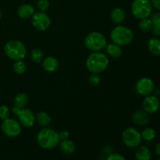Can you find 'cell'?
<instances>
[{
    "mask_svg": "<svg viewBox=\"0 0 160 160\" xmlns=\"http://www.w3.org/2000/svg\"><path fill=\"white\" fill-rule=\"evenodd\" d=\"M105 49H106L108 56L112 58H115V59L116 58L120 57L122 53H123V50H122L121 46L113 43V42H112L110 44H107Z\"/></svg>",
    "mask_w": 160,
    "mask_h": 160,
    "instance_id": "ac0fdd59",
    "label": "cell"
},
{
    "mask_svg": "<svg viewBox=\"0 0 160 160\" xmlns=\"http://www.w3.org/2000/svg\"><path fill=\"white\" fill-rule=\"evenodd\" d=\"M31 23L38 31H45L51 24V20L45 12H36L31 17Z\"/></svg>",
    "mask_w": 160,
    "mask_h": 160,
    "instance_id": "30bf717a",
    "label": "cell"
},
{
    "mask_svg": "<svg viewBox=\"0 0 160 160\" xmlns=\"http://www.w3.org/2000/svg\"><path fill=\"white\" fill-rule=\"evenodd\" d=\"M158 160H160V158H159V159H158Z\"/></svg>",
    "mask_w": 160,
    "mask_h": 160,
    "instance_id": "8d00e7d4",
    "label": "cell"
},
{
    "mask_svg": "<svg viewBox=\"0 0 160 160\" xmlns=\"http://www.w3.org/2000/svg\"><path fill=\"white\" fill-rule=\"evenodd\" d=\"M151 20L152 23V32L153 35L158 37L160 36V12H155L151 14Z\"/></svg>",
    "mask_w": 160,
    "mask_h": 160,
    "instance_id": "44dd1931",
    "label": "cell"
},
{
    "mask_svg": "<svg viewBox=\"0 0 160 160\" xmlns=\"http://www.w3.org/2000/svg\"><path fill=\"white\" fill-rule=\"evenodd\" d=\"M34 12L35 11H34V6L31 4H28V3L20 5L17 11V16L20 19H23V20L31 18Z\"/></svg>",
    "mask_w": 160,
    "mask_h": 160,
    "instance_id": "9a60e30c",
    "label": "cell"
},
{
    "mask_svg": "<svg viewBox=\"0 0 160 160\" xmlns=\"http://www.w3.org/2000/svg\"><path fill=\"white\" fill-rule=\"evenodd\" d=\"M12 69H13V71L15 72L17 74L22 75L26 72L27 67L26 64H25L23 61L18 60L15 61L13 66H12Z\"/></svg>",
    "mask_w": 160,
    "mask_h": 160,
    "instance_id": "4316f807",
    "label": "cell"
},
{
    "mask_svg": "<svg viewBox=\"0 0 160 160\" xmlns=\"http://www.w3.org/2000/svg\"><path fill=\"white\" fill-rule=\"evenodd\" d=\"M1 17H2V11L1 9H0V19H1Z\"/></svg>",
    "mask_w": 160,
    "mask_h": 160,
    "instance_id": "e575fe53",
    "label": "cell"
},
{
    "mask_svg": "<svg viewBox=\"0 0 160 160\" xmlns=\"http://www.w3.org/2000/svg\"><path fill=\"white\" fill-rule=\"evenodd\" d=\"M152 11V6L150 0H134L131 5V12L136 19L148 18Z\"/></svg>",
    "mask_w": 160,
    "mask_h": 160,
    "instance_id": "8992f818",
    "label": "cell"
},
{
    "mask_svg": "<svg viewBox=\"0 0 160 160\" xmlns=\"http://www.w3.org/2000/svg\"><path fill=\"white\" fill-rule=\"evenodd\" d=\"M141 135L143 140L146 142H151L156 138V132L153 128H146L141 132Z\"/></svg>",
    "mask_w": 160,
    "mask_h": 160,
    "instance_id": "cb8c5ba5",
    "label": "cell"
},
{
    "mask_svg": "<svg viewBox=\"0 0 160 160\" xmlns=\"http://www.w3.org/2000/svg\"><path fill=\"white\" fill-rule=\"evenodd\" d=\"M59 136L60 141L66 140V139H69V138H70V133L66 130H63V131H61L60 132H59Z\"/></svg>",
    "mask_w": 160,
    "mask_h": 160,
    "instance_id": "1f68e13d",
    "label": "cell"
},
{
    "mask_svg": "<svg viewBox=\"0 0 160 160\" xmlns=\"http://www.w3.org/2000/svg\"><path fill=\"white\" fill-rule=\"evenodd\" d=\"M106 160H127L126 158L119 153H111L108 156Z\"/></svg>",
    "mask_w": 160,
    "mask_h": 160,
    "instance_id": "4dcf8cb0",
    "label": "cell"
},
{
    "mask_svg": "<svg viewBox=\"0 0 160 160\" xmlns=\"http://www.w3.org/2000/svg\"><path fill=\"white\" fill-rule=\"evenodd\" d=\"M125 17H126V14L121 8L116 7L111 11L110 18L112 21L116 24L119 25L123 23V20H125Z\"/></svg>",
    "mask_w": 160,
    "mask_h": 160,
    "instance_id": "e0dca14e",
    "label": "cell"
},
{
    "mask_svg": "<svg viewBox=\"0 0 160 160\" xmlns=\"http://www.w3.org/2000/svg\"><path fill=\"white\" fill-rule=\"evenodd\" d=\"M9 115H10V110L8 106H5V105L0 106V120H6V119L9 118Z\"/></svg>",
    "mask_w": 160,
    "mask_h": 160,
    "instance_id": "83f0119b",
    "label": "cell"
},
{
    "mask_svg": "<svg viewBox=\"0 0 160 160\" xmlns=\"http://www.w3.org/2000/svg\"><path fill=\"white\" fill-rule=\"evenodd\" d=\"M50 6L48 0H38L37 2V7L41 12H46Z\"/></svg>",
    "mask_w": 160,
    "mask_h": 160,
    "instance_id": "f1b7e54d",
    "label": "cell"
},
{
    "mask_svg": "<svg viewBox=\"0 0 160 160\" xmlns=\"http://www.w3.org/2000/svg\"><path fill=\"white\" fill-rule=\"evenodd\" d=\"M148 48L152 55L160 56V38L155 37L150 39L148 43Z\"/></svg>",
    "mask_w": 160,
    "mask_h": 160,
    "instance_id": "7402d4cb",
    "label": "cell"
},
{
    "mask_svg": "<svg viewBox=\"0 0 160 160\" xmlns=\"http://www.w3.org/2000/svg\"><path fill=\"white\" fill-rule=\"evenodd\" d=\"M155 152H156V153L158 156H160V142L156 145V147H155Z\"/></svg>",
    "mask_w": 160,
    "mask_h": 160,
    "instance_id": "836d02e7",
    "label": "cell"
},
{
    "mask_svg": "<svg viewBox=\"0 0 160 160\" xmlns=\"http://www.w3.org/2000/svg\"><path fill=\"white\" fill-rule=\"evenodd\" d=\"M143 110L148 114H153L158 112L160 108V100L156 95H149L145 96L142 102Z\"/></svg>",
    "mask_w": 160,
    "mask_h": 160,
    "instance_id": "7c38bea8",
    "label": "cell"
},
{
    "mask_svg": "<svg viewBox=\"0 0 160 160\" xmlns=\"http://www.w3.org/2000/svg\"><path fill=\"white\" fill-rule=\"evenodd\" d=\"M139 28L143 32H149L152 31V20L150 18H145L140 20L139 22Z\"/></svg>",
    "mask_w": 160,
    "mask_h": 160,
    "instance_id": "d4e9b609",
    "label": "cell"
},
{
    "mask_svg": "<svg viewBox=\"0 0 160 160\" xmlns=\"http://www.w3.org/2000/svg\"><path fill=\"white\" fill-rule=\"evenodd\" d=\"M37 142L41 148L46 150L52 149L59 145V133L49 128H43L37 135Z\"/></svg>",
    "mask_w": 160,
    "mask_h": 160,
    "instance_id": "7a4b0ae2",
    "label": "cell"
},
{
    "mask_svg": "<svg viewBox=\"0 0 160 160\" xmlns=\"http://www.w3.org/2000/svg\"><path fill=\"white\" fill-rule=\"evenodd\" d=\"M84 46L92 52H101L105 49L107 41L104 34L98 31H92L86 35L84 40Z\"/></svg>",
    "mask_w": 160,
    "mask_h": 160,
    "instance_id": "5b68a950",
    "label": "cell"
},
{
    "mask_svg": "<svg viewBox=\"0 0 160 160\" xmlns=\"http://www.w3.org/2000/svg\"><path fill=\"white\" fill-rule=\"evenodd\" d=\"M31 58L35 63H41L44 59V54L39 48H34L31 52Z\"/></svg>",
    "mask_w": 160,
    "mask_h": 160,
    "instance_id": "484cf974",
    "label": "cell"
},
{
    "mask_svg": "<svg viewBox=\"0 0 160 160\" xmlns=\"http://www.w3.org/2000/svg\"><path fill=\"white\" fill-rule=\"evenodd\" d=\"M28 102V97L25 93H19L14 98V106L18 108H24Z\"/></svg>",
    "mask_w": 160,
    "mask_h": 160,
    "instance_id": "603a6c76",
    "label": "cell"
},
{
    "mask_svg": "<svg viewBox=\"0 0 160 160\" xmlns=\"http://www.w3.org/2000/svg\"><path fill=\"white\" fill-rule=\"evenodd\" d=\"M155 88V84L152 80L149 78H142L137 81L135 84V90L138 94L142 96L152 95Z\"/></svg>",
    "mask_w": 160,
    "mask_h": 160,
    "instance_id": "8fae6325",
    "label": "cell"
},
{
    "mask_svg": "<svg viewBox=\"0 0 160 160\" xmlns=\"http://www.w3.org/2000/svg\"><path fill=\"white\" fill-rule=\"evenodd\" d=\"M131 120L135 125L139 127L145 126L149 122V116L145 110H136L131 115Z\"/></svg>",
    "mask_w": 160,
    "mask_h": 160,
    "instance_id": "4fadbf2b",
    "label": "cell"
},
{
    "mask_svg": "<svg viewBox=\"0 0 160 160\" xmlns=\"http://www.w3.org/2000/svg\"><path fill=\"white\" fill-rule=\"evenodd\" d=\"M109 58L101 52H92L87 58L86 67L91 73H102L109 67Z\"/></svg>",
    "mask_w": 160,
    "mask_h": 160,
    "instance_id": "6da1fadb",
    "label": "cell"
},
{
    "mask_svg": "<svg viewBox=\"0 0 160 160\" xmlns=\"http://www.w3.org/2000/svg\"><path fill=\"white\" fill-rule=\"evenodd\" d=\"M59 149L61 150L63 154L65 155H72L75 152L76 146L75 144L70 139H66V140H61L59 143Z\"/></svg>",
    "mask_w": 160,
    "mask_h": 160,
    "instance_id": "2e32d148",
    "label": "cell"
},
{
    "mask_svg": "<svg viewBox=\"0 0 160 160\" xmlns=\"http://www.w3.org/2000/svg\"><path fill=\"white\" fill-rule=\"evenodd\" d=\"M12 112L18 117V121L21 126L25 128H31L36 122L35 114L31 109L28 108H18L14 106L12 109Z\"/></svg>",
    "mask_w": 160,
    "mask_h": 160,
    "instance_id": "52a82bcc",
    "label": "cell"
},
{
    "mask_svg": "<svg viewBox=\"0 0 160 160\" xmlns=\"http://www.w3.org/2000/svg\"><path fill=\"white\" fill-rule=\"evenodd\" d=\"M89 84L93 87H96L100 84V77L97 73H92L89 77Z\"/></svg>",
    "mask_w": 160,
    "mask_h": 160,
    "instance_id": "f546056e",
    "label": "cell"
},
{
    "mask_svg": "<svg viewBox=\"0 0 160 160\" xmlns=\"http://www.w3.org/2000/svg\"><path fill=\"white\" fill-rule=\"evenodd\" d=\"M134 156L136 160H151L152 154L148 147L139 145L137 147Z\"/></svg>",
    "mask_w": 160,
    "mask_h": 160,
    "instance_id": "d6986e66",
    "label": "cell"
},
{
    "mask_svg": "<svg viewBox=\"0 0 160 160\" xmlns=\"http://www.w3.org/2000/svg\"><path fill=\"white\" fill-rule=\"evenodd\" d=\"M4 52L12 60H23L27 55V48L20 41L10 40L4 45Z\"/></svg>",
    "mask_w": 160,
    "mask_h": 160,
    "instance_id": "277c9868",
    "label": "cell"
},
{
    "mask_svg": "<svg viewBox=\"0 0 160 160\" xmlns=\"http://www.w3.org/2000/svg\"><path fill=\"white\" fill-rule=\"evenodd\" d=\"M110 38L113 43L121 47L126 46L132 42L134 39V33L128 27L119 24L112 30Z\"/></svg>",
    "mask_w": 160,
    "mask_h": 160,
    "instance_id": "3957f363",
    "label": "cell"
},
{
    "mask_svg": "<svg viewBox=\"0 0 160 160\" xmlns=\"http://www.w3.org/2000/svg\"><path fill=\"white\" fill-rule=\"evenodd\" d=\"M1 128L3 134L11 138L19 136L22 131V126L20 122L12 118H8L2 120Z\"/></svg>",
    "mask_w": 160,
    "mask_h": 160,
    "instance_id": "9c48e42d",
    "label": "cell"
},
{
    "mask_svg": "<svg viewBox=\"0 0 160 160\" xmlns=\"http://www.w3.org/2000/svg\"><path fill=\"white\" fill-rule=\"evenodd\" d=\"M42 67L44 70L49 73H53L56 71L59 67V62L54 56H47L44 58L42 62Z\"/></svg>",
    "mask_w": 160,
    "mask_h": 160,
    "instance_id": "5bb4252c",
    "label": "cell"
},
{
    "mask_svg": "<svg viewBox=\"0 0 160 160\" xmlns=\"http://www.w3.org/2000/svg\"><path fill=\"white\" fill-rule=\"evenodd\" d=\"M0 98H1V93H0Z\"/></svg>",
    "mask_w": 160,
    "mask_h": 160,
    "instance_id": "d590c367",
    "label": "cell"
},
{
    "mask_svg": "<svg viewBox=\"0 0 160 160\" xmlns=\"http://www.w3.org/2000/svg\"><path fill=\"white\" fill-rule=\"evenodd\" d=\"M122 141L128 148H137L141 145L142 142L141 132L132 127L126 128L122 133Z\"/></svg>",
    "mask_w": 160,
    "mask_h": 160,
    "instance_id": "ba28073f",
    "label": "cell"
},
{
    "mask_svg": "<svg viewBox=\"0 0 160 160\" xmlns=\"http://www.w3.org/2000/svg\"><path fill=\"white\" fill-rule=\"evenodd\" d=\"M35 119L38 124L42 128H48L52 121L50 116L44 111H40L38 112L37 115H35Z\"/></svg>",
    "mask_w": 160,
    "mask_h": 160,
    "instance_id": "ffe728a7",
    "label": "cell"
},
{
    "mask_svg": "<svg viewBox=\"0 0 160 160\" xmlns=\"http://www.w3.org/2000/svg\"><path fill=\"white\" fill-rule=\"evenodd\" d=\"M150 1H151L152 7L160 11V0H150Z\"/></svg>",
    "mask_w": 160,
    "mask_h": 160,
    "instance_id": "d6a6232c",
    "label": "cell"
}]
</instances>
